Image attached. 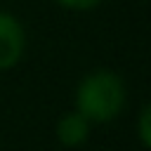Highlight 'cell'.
<instances>
[{
  "mask_svg": "<svg viewBox=\"0 0 151 151\" xmlns=\"http://www.w3.org/2000/svg\"><path fill=\"white\" fill-rule=\"evenodd\" d=\"M125 106V83L113 71L87 73L76 90V111L90 123H109Z\"/></svg>",
  "mask_w": 151,
  "mask_h": 151,
  "instance_id": "6da1fadb",
  "label": "cell"
},
{
  "mask_svg": "<svg viewBox=\"0 0 151 151\" xmlns=\"http://www.w3.org/2000/svg\"><path fill=\"white\" fill-rule=\"evenodd\" d=\"M26 50V33L21 21L9 14L0 12V71L14 68Z\"/></svg>",
  "mask_w": 151,
  "mask_h": 151,
  "instance_id": "7a4b0ae2",
  "label": "cell"
},
{
  "mask_svg": "<svg viewBox=\"0 0 151 151\" xmlns=\"http://www.w3.org/2000/svg\"><path fill=\"white\" fill-rule=\"evenodd\" d=\"M90 125H92V123H90L83 113L71 111V113H66V116L59 118V123H57V139H59L61 146H66V149H78V146H83V144L87 142V137H90Z\"/></svg>",
  "mask_w": 151,
  "mask_h": 151,
  "instance_id": "3957f363",
  "label": "cell"
},
{
  "mask_svg": "<svg viewBox=\"0 0 151 151\" xmlns=\"http://www.w3.org/2000/svg\"><path fill=\"white\" fill-rule=\"evenodd\" d=\"M139 142L142 146H151V109L144 106L139 113Z\"/></svg>",
  "mask_w": 151,
  "mask_h": 151,
  "instance_id": "277c9868",
  "label": "cell"
},
{
  "mask_svg": "<svg viewBox=\"0 0 151 151\" xmlns=\"http://www.w3.org/2000/svg\"><path fill=\"white\" fill-rule=\"evenodd\" d=\"M54 2L61 5V7H66V9H78V12H83V9L97 7L101 0H54Z\"/></svg>",
  "mask_w": 151,
  "mask_h": 151,
  "instance_id": "5b68a950",
  "label": "cell"
}]
</instances>
